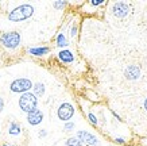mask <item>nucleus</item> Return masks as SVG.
I'll return each instance as SVG.
<instances>
[{"instance_id":"f257e3e1","label":"nucleus","mask_w":147,"mask_h":146,"mask_svg":"<svg viewBox=\"0 0 147 146\" xmlns=\"http://www.w3.org/2000/svg\"><path fill=\"white\" fill-rule=\"evenodd\" d=\"M35 12V8L32 4H20L16 8H13L11 12H8V19L11 22H23L31 18Z\"/></svg>"},{"instance_id":"f03ea898","label":"nucleus","mask_w":147,"mask_h":146,"mask_svg":"<svg viewBox=\"0 0 147 146\" xmlns=\"http://www.w3.org/2000/svg\"><path fill=\"white\" fill-rule=\"evenodd\" d=\"M18 104H19V108H20L23 112L30 114L31 111L38 108V97H36L32 92L22 93L20 97H19V100H18Z\"/></svg>"},{"instance_id":"7ed1b4c3","label":"nucleus","mask_w":147,"mask_h":146,"mask_svg":"<svg viewBox=\"0 0 147 146\" xmlns=\"http://www.w3.org/2000/svg\"><path fill=\"white\" fill-rule=\"evenodd\" d=\"M20 41H22V37L18 31H9L0 35V43L5 49H16L20 45Z\"/></svg>"},{"instance_id":"20e7f679","label":"nucleus","mask_w":147,"mask_h":146,"mask_svg":"<svg viewBox=\"0 0 147 146\" xmlns=\"http://www.w3.org/2000/svg\"><path fill=\"white\" fill-rule=\"evenodd\" d=\"M9 89H11V92L20 93V95L26 92H31L32 81L30 79H26V77H20V79L13 80L11 85H9Z\"/></svg>"},{"instance_id":"39448f33","label":"nucleus","mask_w":147,"mask_h":146,"mask_svg":"<svg viewBox=\"0 0 147 146\" xmlns=\"http://www.w3.org/2000/svg\"><path fill=\"white\" fill-rule=\"evenodd\" d=\"M74 112H76V110H74V107H73V104L69 102H63L61 106L58 107L57 110V116L59 120H63V122H69V120L73 118V115H74Z\"/></svg>"},{"instance_id":"423d86ee","label":"nucleus","mask_w":147,"mask_h":146,"mask_svg":"<svg viewBox=\"0 0 147 146\" xmlns=\"http://www.w3.org/2000/svg\"><path fill=\"white\" fill-rule=\"evenodd\" d=\"M76 138L81 143H85V145H88V146H97L98 145V138L96 137V135H93V134L85 131V130L77 131Z\"/></svg>"},{"instance_id":"0eeeda50","label":"nucleus","mask_w":147,"mask_h":146,"mask_svg":"<svg viewBox=\"0 0 147 146\" xmlns=\"http://www.w3.org/2000/svg\"><path fill=\"white\" fill-rule=\"evenodd\" d=\"M112 14H113V16L116 18H125V16H128L129 14V5L124 1H116L112 4V8H111Z\"/></svg>"},{"instance_id":"6e6552de","label":"nucleus","mask_w":147,"mask_h":146,"mask_svg":"<svg viewBox=\"0 0 147 146\" xmlns=\"http://www.w3.org/2000/svg\"><path fill=\"white\" fill-rule=\"evenodd\" d=\"M42 120H43V112L38 108L31 111L30 114H27V122L31 126H38V124L42 123Z\"/></svg>"},{"instance_id":"1a4fd4ad","label":"nucleus","mask_w":147,"mask_h":146,"mask_svg":"<svg viewBox=\"0 0 147 146\" xmlns=\"http://www.w3.org/2000/svg\"><path fill=\"white\" fill-rule=\"evenodd\" d=\"M124 76L129 81H135V80H138L140 77V68L135 67V65H129V67L125 68Z\"/></svg>"},{"instance_id":"9d476101","label":"nucleus","mask_w":147,"mask_h":146,"mask_svg":"<svg viewBox=\"0 0 147 146\" xmlns=\"http://www.w3.org/2000/svg\"><path fill=\"white\" fill-rule=\"evenodd\" d=\"M58 60L63 64H71V62H74V54L71 50L69 49H62V50H59L57 54Z\"/></svg>"},{"instance_id":"9b49d317","label":"nucleus","mask_w":147,"mask_h":146,"mask_svg":"<svg viewBox=\"0 0 147 146\" xmlns=\"http://www.w3.org/2000/svg\"><path fill=\"white\" fill-rule=\"evenodd\" d=\"M27 52L34 57H45L46 54L50 53V48H47V46H35V48H28Z\"/></svg>"},{"instance_id":"f8f14e48","label":"nucleus","mask_w":147,"mask_h":146,"mask_svg":"<svg viewBox=\"0 0 147 146\" xmlns=\"http://www.w3.org/2000/svg\"><path fill=\"white\" fill-rule=\"evenodd\" d=\"M55 46L58 48H62V49H66L69 46V41H67L66 35L63 33H59L57 34V38H55Z\"/></svg>"},{"instance_id":"ddd939ff","label":"nucleus","mask_w":147,"mask_h":146,"mask_svg":"<svg viewBox=\"0 0 147 146\" xmlns=\"http://www.w3.org/2000/svg\"><path fill=\"white\" fill-rule=\"evenodd\" d=\"M45 84L43 83H35V84H32V93L35 95L36 97H40L45 95Z\"/></svg>"},{"instance_id":"4468645a","label":"nucleus","mask_w":147,"mask_h":146,"mask_svg":"<svg viewBox=\"0 0 147 146\" xmlns=\"http://www.w3.org/2000/svg\"><path fill=\"white\" fill-rule=\"evenodd\" d=\"M22 133V127H20V124L16 123V122H11L8 126V134L9 135H13V137H16V135H20Z\"/></svg>"},{"instance_id":"2eb2a0df","label":"nucleus","mask_w":147,"mask_h":146,"mask_svg":"<svg viewBox=\"0 0 147 146\" xmlns=\"http://www.w3.org/2000/svg\"><path fill=\"white\" fill-rule=\"evenodd\" d=\"M65 146H82V143L76 137H70L65 141Z\"/></svg>"},{"instance_id":"dca6fc26","label":"nucleus","mask_w":147,"mask_h":146,"mask_svg":"<svg viewBox=\"0 0 147 146\" xmlns=\"http://www.w3.org/2000/svg\"><path fill=\"white\" fill-rule=\"evenodd\" d=\"M88 120H89V123L90 124H93V126H97L98 124V119H97V116L94 115L93 112H88Z\"/></svg>"},{"instance_id":"f3484780","label":"nucleus","mask_w":147,"mask_h":146,"mask_svg":"<svg viewBox=\"0 0 147 146\" xmlns=\"http://www.w3.org/2000/svg\"><path fill=\"white\" fill-rule=\"evenodd\" d=\"M66 5H67V3L66 1H62V0H61V1H54L53 3V7L57 10H62V8H65Z\"/></svg>"},{"instance_id":"a211bd4d","label":"nucleus","mask_w":147,"mask_h":146,"mask_svg":"<svg viewBox=\"0 0 147 146\" xmlns=\"http://www.w3.org/2000/svg\"><path fill=\"white\" fill-rule=\"evenodd\" d=\"M104 4H105L104 0H90L89 1L90 7H98V5H104Z\"/></svg>"},{"instance_id":"6ab92c4d","label":"nucleus","mask_w":147,"mask_h":146,"mask_svg":"<svg viewBox=\"0 0 147 146\" xmlns=\"http://www.w3.org/2000/svg\"><path fill=\"white\" fill-rule=\"evenodd\" d=\"M73 128H74V123L73 122H65V124H63V130L65 131H73Z\"/></svg>"},{"instance_id":"aec40b11","label":"nucleus","mask_w":147,"mask_h":146,"mask_svg":"<svg viewBox=\"0 0 147 146\" xmlns=\"http://www.w3.org/2000/svg\"><path fill=\"white\" fill-rule=\"evenodd\" d=\"M77 33H78V26H77V23H73V26L70 29V37L71 38H74L77 35Z\"/></svg>"},{"instance_id":"412c9836","label":"nucleus","mask_w":147,"mask_h":146,"mask_svg":"<svg viewBox=\"0 0 147 146\" xmlns=\"http://www.w3.org/2000/svg\"><path fill=\"white\" fill-rule=\"evenodd\" d=\"M47 135V131L46 130H39V133H38V137L39 138H45Z\"/></svg>"},{"instance_id":"4be33fe9","label":"nucleus","mask_w":147,"mask_h":146,"mask_svg":"<svg viewBox=\"0 0 147 146\" xmlns=\"http://www.w3.org/2000/svg\"><path fill=\"white\" fill-rule=\"evenodd\" d=\"M113 141H115L116 143H119V145H123V143H125V141L123 139V138H115Z\"/></svg>"},{"instance_id":"5701e85b","label":"nucleus","mask_w":147,"mask_h":146,"mask_svg":"<svg viewBox=\"0 0 147 146\" xmlns=\"http://www.w3.org/2000/svg\"><path fill=\"white\" fill-rule=\"evenodd\" d=\"M3 110H4V99L0 97V114H1V111Z\"/></svg>"},{"instance_id":"b1692460","label":"nucleus","mask_w":147,"mask_h":146,"mask_svg":"<svg viewBox=\"0 0 147 146\" xmlns=\"http://www.w3.org/2000/svg\"><path fill=\"white\" fill-rule=\"evenodd\" d=\"M112 115L115 116V118H116V119H117V120H121V118H120V116H119V115H117V114H116V112H115V111H113V110H112Z\"/></svg>"},{"instance_id":"393cba45","label":"nucleus","mask_w":147,"mask_h":146,"mask_svg":"<svg viewBox=\"0 0 147 146\" xmlns=\"http://www.w3.org/2000/svg\"><path fill=\"white\" fill-rule=\"evenodd\" d=\"M143 107H144V110L147 111V99H146V100H144V103H143Z\"/></svg>"},{"instance_id":"a878e982","label":"nucleus","mask_w":147,"mask_h":146,"mask_svg":"<svg viewBox=\"0 0 147 146\" xmlns=\"http://www.w3.org/2000/svg\"><path fill=\"white\" fill-rule=\"evenodd\" d=\"M1 146H9V145H7V143H3V145H1Z\"/></svg>"},{"instance_id":"bb28decb","label":"nucleus","mask_w":147,"mask_h":146,"mask_svg":"<svg viewBox=\"0 0 147 146\" xmlns=\"http://www.w3.org/2000/svg\"><path fill=\"white\" fill-rule=\"evenodd\" d=\"M9 146H16V145H9Z\"/></svg>"}]
</instances>
